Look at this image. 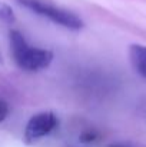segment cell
<instances>
[{"mask_svg":"<svg viewBox=\"0 0 146 147\" xmlns=\"http://www.w3.org/2000/svg\"><path fill=\"white\" fill-rule=\"evenodd\" d=\"M10 46L16 64L26 71H37L50 66L53 53L46 49L30 47L23 34L17 30H10Z\"/></svg>","mask_w":146,"mask_h":147,"instance_id":"6da1fadb","label":"cell"},{"mask_svg":"<svg viewBox=\"0 0 146 147\" xmlns=\"http://www.w3.org/2000/svg\"><path fill=\"white\" fill-rule=\"evenodd\" d=\"M19 3L23 4L24 7L30 9L32 11L48 17L53 23L60 24V26H63L66 29L79 30V29L83 27V20L77 14H75V13L69 11V10H65L62 7L49 4V3L40 1V0H19Z\"/></svg>","mask_w":146,"mask_h":147,"instance_id":"7a4b0ae2","label":"cell"},{"mask_svg":"<svg viewBox=\"0 0 146 147\" xmlns=\"http://www.w3.org/2000/svg\"><path fill=\"white\" fill-rule=\"evenodd\" d=\"M57 123H59L57 117L50 111H43V113L35 114L29 120V123L26 126V130H24L26 142L32 143V142H36V140L48 136L52 130L56 129Z\"/></svg>","mask_w":146,"mask_h":147,"instance_id":"3957f363","label":"cell"},{"mask_svg":"<svg viewBox=\"0 0 146 147\" xmlns=\"http://www.w3.org/2000/svg\"><path fill=\"white\" fill-rule=\"evenodd\" d=\"M129 59L136 73L146 79V46L132 45L129 47Z\"/></svg>","mask_w":146,"mask_h":147,"instance_id":"277c9868","label":"cell"},{"mask_svg":"<svg viewBox=\"0 0 146 147\" xmlns=\"http://www.w3.org/2000/svg\"><path fill=\"white\" fill-rule=\"evenodd\" d=\"M0 19H3V20H6V22H13V20H14L13 10H12L7 4L1 3V1H0Z\"/></svg>","mask_w":146,"mask_h":147,"instance_id":"5b68a950","label":"cell"},{"mask_svg":"<svg viewBox=\"0 0 146 147\" xmlns=\"http://www.w3.org/2000/svg\"><path fill=\"white\" fill-rule=\"evenodd\" d=\"M7 114H9V106L4 100H0V123L7 117Z\"/></svg>","mask_w":146,"mask_h":147,"instance_id":"8992f818","label":"cell"},{"mask_svg":"<svg viewBox=\"0 0 146 147\" xmlns=\"http://www.w3.org/2000/svg\"><path fill=\"white\" fill-rule=\"evenodd\" d=\"M80 140L82 142H95L96 140V134L95 133H90V131H88V133H83L82 136H80Z\"/></svg>","mask_w":146,"mask_h":147,"instance_id":"52a82bcc","label":"cell"}]
</instances>
